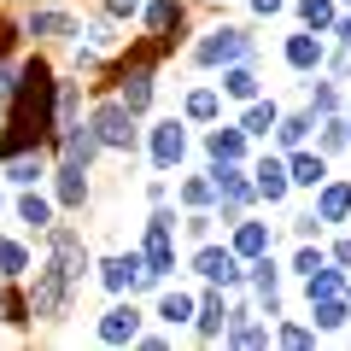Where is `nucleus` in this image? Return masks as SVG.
<instances>
[{
	"mask_svg": "<svg viewBox=\"0 0 351 351\" xmlns=\"http://www.w3.org/2000/svg\"><path fill=\"white\" fill-rule=\"evenodd\" d=\"M53 94H59V82L47 76V64L41 59H29L24 64V76H18V88H12V129L18 135L6 141L12 152H24V147H41V141L53 135Z\"/></svg>",
	"mask_w": 351,
	"mask_h": 351,
	"instance_id": "nucleus-1",
	"label": "nucleus"
},
{
	"mask_svg": "<svg viewBox=\"0 0 351 351\" xmlns=\"http://www.w3.org/2000/svg\"><path fill=\"white\" fill-rule=\"evenodd\" d=\"M64 299H71V276L59 269V258L41 263L36 269V293H29V316H41V322H53V316L64 311Z\"/></svg>",
	"mask_w": 351,
	"mask_h": 351,
	"instance_id": "nucleus-2",
	"label": "nucleus"
},
{
	"mask_svg": "<svg viewBox=\"0 0 351 351\" xmlns=\"http://www.w3.org/2000/svg\"><path fill=\"white\" fill-rule=\"evenodd\" d=\"M170 228H176L170 211H158V217L147 223V252H141V258H147V276H152V281H164V276L176 269V234H170Z\"/></svg>",
	"mask_w": 351,
	"mask_h": 351,
	"instance_id": "nucleus-3",
	"label": "nucleus"
},
{
	"mask_svg": "<svg viewBox=\"0 0 351 351\" xmlns=\"http://www.w3.org/2000/svg\"><path fill=\"white\" fill-rule=\"evenodd\" d=\"M94 135H100V147L129 152V147H135V112H129L123 100H117V106H100V112H94Z\"/></svg>",
	"mask_w": 351,
	"mask_h": 351,
	"instance_id": "nucleus-4",
	"label": "nucleus"
},
{
	"mask_svg": "<svg viewBox=\"0 0 351 351\" xmlns=\"http://www.w3.org/2000/svg\"><path fill=\"white\" fill-rule=\"evenodd\" d=\"M100 281H106V287H112V293H135V287H147V258H141V252H129V258H106L100 263Z\"/></svg>",
	"mask_w": 351,
	"mask_h": 351,
	"instance_id": "nucleus-5",
	"label": "nucleus"
},
{
	"mask_svg": "<svg viewBox=\"0 0 351 351\" xmlns=\"http://www.w3.org/2000/svg\"><path fill=\"white\" fill-rule=\"evenodd\" d=\"M246 47H252V41L240 36V29H211V36L199 41V59L205 64H240V59H246Z\"/></svg>",
	"mask_w": 351,
	"mask_h": 351,
	"instance_id": "nucleus-6",
	"label": "nucleus"
},
{
	"mask_svg": "<svg viewBox=\"0 0 351 351\" xmlns=\"http://www.w3.org/2000/svg\"><path fill=\"white\" fill-rule=\"evenodd\" d=\"M193 269H199L205 281H223V287H234V281H240V252H228V246H205L199 258H193Z\"/></svg>",
	"mask_w": 351,
	"mask_h": 351,
	"instance_id": "nucleus-7",
	"label": "nucleus"
},
{
	"mask_svg": "<svg viewBox=\"0 0 351 351\" xmlns=\"http://www.w3.org/2000/svg\"><path fill=\"white\" fill-rule=\"evenodd\" d=\"M100 339H106V346H129V339H141V311H135V304H112V311L100 316Z\"/></svg>",
	"mask_w": 351,
	"mask_h": 351,
	"instance_id": "nucleus-8",
	"label": "nucleus"
},
{
	"mask_svg": "<svg viewBox=\"0 0 351 351\" xmlns=\"http://www.w3.org/2000/svg\"><path fill=\"white\" fill-rule=\"evenodd\" d=\"M182 152H188L182 123H158V129H152V164H158V170H176V164H182Z\"/></svg>",
	"mask_w": 351,
	"mask_h": 351,
	"instance_id": "nucleus-9",
	"label": "nucleus"
},
{
	"mask_svg": "<svg viewBox=\"0 0 351 351\" xmlns=\"http://www.w3.org/2000/svg\"><path fill=\"white\" fill-rule=\"evenodd\" d=\"M53 258H59V269L71 276V287H76L82 269H88V252H82V240H76L71 228H53Z\"/></svg>",
	"mask_w": 351,
	"mask_h": 351,
	"instance_id": "nucleus-10",
	"label": "nucleus"
},
{
	"mask_svg": "<svg viewBox=\"0 0 351 351\" xmlns=\"http://www.w3.org/2000/svg\"><path fill=\"white\" fill-rule=\"evenodd\" d=\"M211 188L223 193V205H228V211H240V205H246L252 193H258V188H252V182H246V176L234 170V164H217V182H211Z\"/></svg>",
	"mask_w": 351,
	"mask_h": 351,
	"instance_id": "nucleus-11",
	"label": "nucleus"
},
{
	"mask_svg": "<svg viewBox=\"0 0 351 351\" xmlns=\"http://www.w3.org/2000/svg\"><path fill=\"white\" fill-rule=\"evenodd\" d=\"M94 152H100V135H94V123H71L64 129V164H82L88 170V158H94Z\"/></svg>",
	"mask_w": 351,
	"mask_h": 351,
	"instance_id": "nucleus-12",
	"label": "nucleus"
},
{
	"mask_svg": "<svg viewBox=\"0 0 351 351\" xmlns=\"http://www.w3.org/2000/svg\"><path fill=\"white\" fill-rule=\"evenodd\" d=\"M252 188L263 193V199L276 205V199H287V188H293V176H287V164H276V158H263L258 164V182H252Z\"/></svg>",
	"mask_w": 351,
	"mask_h": 351,
	"instance_id": "nucleus-13",
	"label": "nucleus"
},
{
	"mask_svg": "<svg viewBox=\"0 0 351 351\" xmlns=\"http://www.w3.org/2000/svg\"><path fill=\"white\" fill-rule=\"evenodd\" d=\"M205 147H211L217 164H240V158H246V129H211Z\"/></svg>",
	"mask_w": 351,
	"mask_h": 351,
	"instance_id": "nucleus-14",
	"label": "nucleus"
},
{
	"mask_svg": "<svg viewBox=\"0 0 351 351\" xmlns=\"http://www.w3.org/2000/svg\"><path fill=\"white\" fill-rule=\"evenodd\" d=\"M346 211H351V182H328L322 199H316V217L322 223H346Z\"/></svg>",
	"mask_w": 351,
	"mask_h": 351,
	"instance_id": "nucleus-15",
	"label": "nucleus"
},
{
	"mask_svg": "<svg viewBox=\"0 0 351 351\" xmlns=\"http://www.w3.org/2000/svg\"><path fill=\"white\" fill-rule=\"evenodd\" d=\"M234 252L240 258H263V252H269V228L263 223H240L234 228Z\"/></svg>",
	"mask_w": 351,
	"mask_h": 351,
	"instance_id": "nucleus-16",
	"label": "nucleus"
},
{
	"mask_svg": "<svg viewBox=\"0 0 351 351\" xmlns=\"http://www.w3.org/2000/svg\"><path fill=\"white\" fill-rule=\"evenodd\" d=\"M41 152H12V164H6V182H18V188H29V182H41Z\"/></svg>",
	"mask_w": 351,
	"mask_h": 351,
	"instance_id": "nucleus-17",
	"label": "nucleus"
},
{
	"mask_svg": "<svg viewBox=\"0 0 351 351\" xmlns=\"http://www.w3.org/2000/svg\"><path fill=\"white\" fill-rule=\"evenodd\" d=\"M123 106H129V112H147V106H152V76L147 71H135V76H123Z\"/></svg>",
	"mask_w": 351,
	"mask_h": 351,
	"instance_id": "nucleus-18",
	"label": "nucleus"
},
{
	"mask_svg": "<svg viewBox=\"0 0 351 351\" xmlns=\"http://www.w3.org/2000/svg\"><path fill=\"white\" fill-rule=\"evenodd\" d=\"M287 64L316 71V64H322V41H316V36H293V41H287Z\"/></svg>",
	"mask_w": 351,
	"mask_h": 351,
	"instance_id": "nucleus-19",
	"label": "nucleus"
},
{
	"mask_svg": "<svg viewBox=\"0 0 351 351\" xmlns=\"http://www.w3.org/2000/svg\"><path fill=\"white\" fill-rule=\"evenodd\" d=\"M287 176H293V188H316V182H322V158H311V152H299V158L287 164Z\"/></svg>",
	"mask_w": 351,
	"mask_h": 351,
	"instance_id": "nucleus-20",
	"label": "nucleus"
},
{
	"mask_svg": "<svg viewBox=\"0 0 351 351\" xmlns=\"http://www.w3.org/2000/svg\"><path fill=\"white\" fill-rule=\"evenodd\" d=\"M276 123H281L276 100H258V106H252V112H246V123H240V129H246V135H269V129H276Z\"/></svg>",
	"mask_w": 351,
	"mask_h": 351,
	"instance_id": "nucleus-21",
	"label": "nucleus"
},
{
	"mask_svg": "<svg viewBox=\"0 0 351 351\" xmlns=\"http://www.w3.org/2000/svg\"><path fill=\"white\" fill-rule=\"evenodd\" d=\"M88 182H82V164H64L59 170V205H82Z\"/></svg>",
	"mask_w": 351,
	"mask_h": 351,
	"instance_id": "nucleus-22",
	"label": "nucleus"
},
{
	"mask_svg": "<svg viewBox=\"0 0 351 351\" xmlns=\"http://www.w3.org/2000/svg\"><path fill=\"white\" fill-rule=\"evenodd\" d=\"M311 311H316V328H346V304H339V293H328V299H311Z\"/></svg>",
	"mask_w": 351,
	"mask_h": 351,
	"instance_id": "nucleus-23",
	"label": "nucleus"
},
{
	"mask_svg": "<svg viewBox=\"0 0 351 351\" xmlns=\"http://www.w3.org/2000/svg\"><path fill=\"white\" fill-rule=\"evenodd\" d=\"M18 217H24L29 228H53V205L41 199V193H24V199H18Z\"/></svg>",
	"mask_w": 351,
	"mask_h": 351,
	"instance_id": "nucleus-24",
	"label": "nucleus"
},
{
	"mask_svg": "<svg viewBox=\"0 0 351 351\" xmlns=\"http://www.w3.org/2000/svg\"><path fill=\"white\" fill-rule=\"evenodd\" d=\"M223 88L234 94V100H252V94H258V76H252L246 64H228V71H223Z\"/></svg>",
	"mask_w": 351,
	"mask_h": 351,
	"instance_id": "nucleus-25",
	"label": "nucleus"
},
{
	"mask_svg": "<svg viewBox=\"0 0 351 351\" xmlns=\"http://www.w3.org/2000/svg\"><path fill=\"white\" fill-rule=\"evenodd\" d=\"M223 322H228V311H223V299L211 293V299L199 304V334H205V339H217V334H223Z\"/></svg>",
	"mask_w": 351,
	"mask_h": 351,
	"instance_id": "nucleus-26",
	"label": "nucleus"
},
{
	"mask_svg": "<svg viewBox=\"0 0 351 351\" xmlns=\"http://www.w3.org/2000/svg\"><path fill=\"white\" fill-rule=\"evenodd\" d=\"M147 24L164 36V29H176V24H182V6H176V0H152V6H147Z\"/></svg>",
	"mask_w": 351,
	"mask_h": 351,
	"instance_id": "nucleus-27",
	"label": "nucleus"
},
{
	"mask_svg": "<svg viewBox=\"0 0 351 351\" xmlns=\"http://www.w3.org/2000/svg\"><path fill=\"white\" fill-rule=\"evenodd\" d=\"M71 18H64V12H36V18H29V36H71Z\"/></svg>",
	"mask_w": 351,
	"mask_h": 351,
	"instance_id": "nucleus-28",
	"label": "nucleus"
},
{
	"mask_svg": "<svg viewBox=\"0 0 351 351\" xmlns=\"http://www.w3.org/2000/svg\"><path fill=\"white\" fill-rule=\"evenodd\" d=\"M158 316H164V322H188V316H193V299H188V293H164V304H158Z\"/></svg>",
	"mask_w": 351,
	"mask_h": 351,
	"instance_id": "nucleus-29",
	"label": "nucleus"
},
{
	"mask_svg": "<svg viewBox=\"0 0 351 351\" xmlns=\"http://www.w3.org/2000/svg\"><path fill=\"white\" fill-rule=\"evenodd\" d=\"M24 246H18V240H0V276H24Z\"/></svg>",
	"mask_w": 351,
	"mask_h": 351,
	"instance_id": "nucleus-30",
	"label": "nucleus"
},
{
	"mask_svg": "<svg viewBox=\"0 0 351 351\" xmlns=\"http://www.w3.org/2000/svg\"><path fill=\"white\" fill-rule=\"evenodd\" d=\"M299 18H304L311 29H328V24H334V6H328V0H304V6H299Z\"/></svg>",
	"mask_w": 351,
	"mask_h": 351,
	"instance_id": "nucleus-31",
	"label": "nucleus"
},
{
	"mask_svg": "<svg viewBox=\"0 0 351 351\" xmlns=\"http://www.w3.org/2000/svg\"><path fill=\"white\" fill-rule=\"evenodd\" d=\"M228 339H234V346H263L269 328H263V322H234V328H228Z\"/></svg>",
	"mask_w": 351,
	"mask_h": 351,
	"instance_id": "nucleus-32",
	"label": "nucleus"
},
{
	"mask_svg": "<svg viewBox=\"0 0 351 351\" xmlns=\"http://www.w3.org/2000/svg\"><path fill=\"white\" fill-rule=\"evenodd\" d=\"M311 299H328V293H339V269H311Z\"/></svg>",
	"mask_w": 351,
	"mask_h": 351,
	"instance_id": "nucleus-33",
	"label": "nucleus"
},
{
	"mask_svg": "<svg viewBox=\"0 0 351 351\" xmlns=\"http://www.w3.org/2000/svg\"><path fill=\"white\" fill-rule=\"evenodd\" d=\"M304 129H311V117H281V123H276V135H281V147H299V141H304Z\"/></svg>",
	"mask_w": 351,
	"mask_h": 351,
	"instance_id": "nucleus-34",
	"label": "nucleus"
},
{
	"mask_svg": "<svg viewBox=\"0 0 351 351\" xmlns=\"http://www.w3.org/2000/svg\"><path fill=\"white\" fill-rule=\"evenodd\" d=\"M252 287H258V293H276V263H269V252L252 263Z\"/></svg>",
	"mask_w": 351,
	"mask_h": 351,
	"instance_id": "nucleus-35",
	"label": "nucleus"
},
{
	"mask_svg": "<svg viewBox=\"0 0 351 351\" xmlns=\"http://www.w3.org/2000/svg\"><path fill=\"white\" fill-rule=\"evenodd\" d=\"M188 117H217V94H211V88L188 94Z\"/></svg>",
	"mask_w": 351,
	"mask_h": 351,
	"instance_id": "nucleus-36",
	"label": "nucleus"
},
{
	"mask_svg": "<svg viewBox=\"0 0 351 351\" xmlns=\"http://www.w3.org/2000/svg\"><path fill=\"white\" fill-rule=\"evenodd\" d=\"M334 106H339V94H334V82H322V88H316V112H322V117H334Z\"/></svg>",
	"mask_w": 351,
	"mask_h": 351,
	"instance_id": "nucleus-37",
	"label": "nucleus"
},
{
	"mask_svg": "<svg viewBox=\"0 0 351 351\" xmlns=\"http://www.w3.org/2000/svg\"><path fill=\"white\" fill-rule=\"evenodd\" d=\"M293 269H299V276H311V269H322V252H311V246H304L299 258H293Z\"/></svg>",
	"mask_w": 351,
	"mask_h": 351,
	"instance_id": "nucleus-38",
	"label": "nucleus"
},
{
	"mask_svg": "<svg viewBox=\"0 0 351 351\" xmlns=\"http://www.w3.org/2000/svg\"><path fill=\"white\" fill-rule=\"evenodd\" d=\"M182 199H188V205H205V199H211V182H188V188H182Z\"/></svg>",
	"mask_w": 351,
	"mask_h": 351,
	"instance_id": "nucleus-39",
	"label": "nucleus"
},
{
	"mask_svg": "<svg viewBox=\"0 0 351 351\" xmlns=\"http://www.w3.org/2000/svg\"><path fill=\"white\" fill-rule=\"evenodd\" d=\"M311 339H316L311 328H281V346H311Z\"/></svg>",
	"mask_w": 351,
	"mask_h": 351,
	"instance_id": "nucleus-40",
	"label": "nucleus"
},
{
	"mask_svg": "<svg viewBox=\"0 0 351 351\" xmlns=\"http://www.w3.org/2000/svg\"><path fill=\"white\" fill-rule=\"evenodd\" d=\"M106 12H112V18H129V12H141V0H106Z\"/></svg>",
	"mask_w": 351,
	"mask_h": 351,
	"instance_id": "nucleus-41",
	"label": "nucleus"
},
{
	"mask_svg": "<svg viewBox=\"0 0 351 351\" xmlns=\"http://www.w3.org/2000/svg\"><path fill=\"white\" fill-rule=\"evenodd\" d=\"M12 88H18V76H12V71H6V64H0V106L12 100Z\"/></svg>",
	"mask_w": 351,
	"mask_h": 351,
	"instance_id": "nucleus-42",
	"label": "nucleus"
},
{
	"mask_svg": "<svg viewBox=\"0 0 351 351\" xmlns=\"http://www.w3.org/2000/svg\"><path fill=\"white\" fill-rule=\"evenodd\" d=\"M252 6H258V12L269 18V12H281V6H287V0H252Z\"/></svg>",
	"mask_w": 351,
	"mask_h": 351,
	"instance_id": "nucleus-43",
	"label": "nucleus"
},
{
	"mask_svg": "<svg viewBox=\"0 0 351 351\" xmlns=\"http://www.w3.org/2000/svg\"><path fill=\"white\" fill-rule=\"evenodd\" d=\"M334 71H339V76H351V47H346V53L334 59Z\"/></svg>",
	"mask_w": 351,
	"mask_h": 351,
	"instance_id": "nucleus-44",
	"label": "nucleus"
},
{
	"mask_svg": "<svg viewBox=\"0 0 351 351\" xmlns=\"http://www.w3.org/2000/svg\"><path fill=\"white\" fill-rule=\"evenodd\" d=\"M334 263H351V240H339V246H334Z\"/></svg>",
	"mask_w": 351,
	"mask_h": 351,
	"instance_id": "nucleus-45",
	"label": "nucleus"
},
{
	"mask_svg": "<svg viewBox=\"0 0 351 351\" xmlns=\"http://www.w3.org/2000/svg\"><path fill=\"white\" fill-rule=\"evenodd\" d=\"M339 41H346V47H351V18H346V24H339Z\"/></svg>",
	"mask_w": 351,
	"mask_h": 351,
	"instance_id": "nucleus-46",
	"label": "nucleus"
},
{
	"mask_svg": "<svg viewBox=\"0 0 351 351\" xmlns=\"http://www.w3.org/2000/svg\"><path fill=\"white\" fill-rule=\"evenodd\" d=\"M6 47H12V29H0V53H6Z\"/></svg>",
	"mask_w": 351,
	"mask_h": 351,
	"instance_id": "nucleus-47",
	"label": "nucleus"
},
{
	"mask_svg": "<svg viewBox=\"0 0 351 351\" xmlns=\"http://www.w3.org/2000/svg\"><path fill=\"white\" fill-rule=\"evenodd\" d=\"M346 135H351V123H346Z\"/></svg>",
	"mask_w": 351,
	"mask_h": 351,
	"instance_id": "nucleus-48",
	"label": "nucleus"
}]
</instances>
